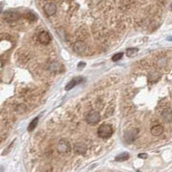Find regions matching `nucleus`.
<instances>
[{
	"instance_id": "412c9836",
	"label": "nucleus",
	"mask_w": 172,
	"mask_h": 172,
	"mask_svg": "<svg viewBox=\"0 0 172 172\" xmlns=\"http://www.w3.org/2000/svg\"><path fill=\"white\" fill-rule=\"evenodd\" d=\"M167 40H168V41H172V36H169V37L167 38Z\"/></svg>"
},
{
	"instance_id": "39448f33",
	"label": "nucleus",
	"mask_w": 172,
	"mask_h": 172,
	"mask_svg": "<svg viewBox=\"0 0 172 172\" xmlns=\"http://www.w3.org/2000/svg\"><path fill=\"white\" fill-rule=\"evenodd\" d=\"M44 10L45 14L48 17H51V16H53V15L56 14V6L53 3H49V4H47L44 6Z\"/></svg>"
},
{
	"instance_id": "423d86ee",
	"label": "nucleus",
	"mask_w": 172,
	"mask_h": 172,
	"mask_svg": "<svg viewBox=\"0 0 172 172\" xmlns=\"http://www.w3.org/2000/svg\"><path fill=\"white\" fill-rule=\"evenodd\" d=\"M137 135H138V132L136 130L127 131L124 133V139L128 143H133L137 139Z\"/></svg>"
},
{
	"instance_id": "4be33fe9",
	"label": "nucleus",
	"mask_w": 172,
	"mask_h": 172,
	"mask_svg": "<svg viewBox=\"0 0 172 172\" xmlns=\"http://www.w3.org/2000/svg\"><path fill=\"white\" fill-rule=\"evenodd\" d=\"M170 9H171V10H172V4H171V5H170Z\"/></svg>"
},
{
	"instance_id": "0eeeda50",
	"label": "nucleus",
	"mask_w": 172,
	"mask_h": 172,
	"mask_svg": "<svg viewBox=\"0 0 172 172\" xmlns=\"http://www.w3.org/2000/svg\"><path fill=\"white\" fill-rule=\"evenodd\" d=\"M5 18L8 22H13L20 18V14L17 11H7L5 14Z\"/></svg>"
},
{
	"instance_id": "dca6fc26",
	"label": "nucleus",
	"mask_w": 172,
	"mask_h": 172,
	"mask_svg": "<svg viewBox=\"0 0 172 172\" xmlns=\"http://www.w3.org/2000/svg\"><path fill=\"white\" fill-rule=\"evenodd\" d=\"M139 52V50L137 48H130L126 50V56L128 57H134Z\"/></svg>"
},
{
	"instance_id": "1a4fd4ad",
	"label": "nucleus",
	"mask_w": 172,
	"mask_h": 172,
	"mask_svg": "<svg viewBox=\"0 0 172 172\" xmlns=\"http://www.w3.org/2000/svg\"><path fill=\"white\" fill-rule=\"evenodd\" d=\"M85 49H86V46L84 44V42H82V41H76L73 47L74 51L77 54L83 53L85 51Z\"/></svg>"
},
{
	"instance_id": "9d476101",
	"label": "nucleus",
	"mask_w": 172,
	"mask_h": 172,
	"mask_svg": "<svg viewBox=\"0 0 172 172\" xmlns=\"http://www.w3.org/2000/svg\"><path fill=\"white\" fill-rule=\"evenodd\" d=\"M151 134L153 136H160L163 133V127L162 125H160V124L154 125L151 129Z\"/></svg>"
},
{
	"instance_id": "6ab92c4d",
	"label": "nucleus",
	"mask_w": 172,
	"mask_h": 172,
	"mask_svg": "<svg viewBox=\"0 0 172 172\" xmlns=\"http://www.w3.org/2000/svg\"><path fill=\"white\" fill-rule=\"evenodd\" d=\"M139 158L145 159V158L148 157V155H147L146 153H140V154H139Z\"/></svg>"
},
{
	"instance_id": "a211bd4d",
	"label": "nucleus",
	"mask_w": 172,
	"mask_h": 172,
	"mask_svg": "<svg viewBox=\"0 0 172 172\" xmlns=\"http://www.w3.org/2000/svg\"><path fill=\"white\" fill-rule=\"evenodd\" d=\"M27 18L29 20V21H32V22H34V21H35L36 19H37V17H36V16L34 14V13H32V12H29L28 14H27Z\"/></svg>"
},
{
	"instance_id": "f03ea898",
	"label": "nucleus",
	"mask_w": 172,
	"mask_h": 172,
	"mask_svg": "<svg viewBox=\"0 0 172 172\" xmlns=\"http://www.w3.org/2000/svg\"><path fill=\"white\" fill-rule=\"evenodd\" d=\"M100 119V115L97 111H91L86 116V121L89 124H96Z\"/></svg>"
},
{
	"instance_id": "7ed1b4c3",
	"label": "nucleus",
	"mask_w": 172,
	"mask_h": 172,
	"mask_svg": "<svg viewBox=\"0 0 172 172\" xmlns=\"http://www.w3.org/2000/svg\"><path fill=\"white\" fill-rule=\"evenodd\" d=\"M57 150L61 154H68L71 150L70 144L65 139H61L57 145Z\"/></svg>"
},
{
	"instance_id": "2eb2a0df",
	"label": "nucleus",
	"mask_w": 172,
	"mask_h": 172,
	"mask_svg": "<svg viewBox=\"0 0 172 172\" xmlns=\"http://www.w3.org/2000/svg\"><path fill=\"white\" fill-rule=\"evenodd\" d=\"M38 121H39V118L38 117H36V118H35L30 123H29V126H28V131L29 132H32L34 129L36 127V125H37V124H38Z\"/></svg>"
},
{
	"instance_id": "ddd939ff",
	"label": "nucleus",
	"mask_w": 172,
	"mask_h": 172,
	"mask_svg": "<svg viewBox=\"0 0 172 172\" xmlns=\"http://www.w3.org/2000/svg\"><path fill=\"white\" fill-rule=\"evenodd\" d=\"M74 150L76 152H78L80 154V153L83 154L86 152V151H87V147H86V145L82 143H78L74 145Z\"/></svg>"
},
{
	"instance_id": "f257e3e1",
	"label": "nucleus",
	"mask_w": 172,
	"mask_h": 172,
	"mask_svg": "<svg viewBox=\"0 0 172 172\" xmlns=\"http://www.w3.org/2000/svg\"><path fill=\"white\" fill-rule=\"evenodd\" d=\"M113 133V129L110 124H101L99 128H98V131H97V134L100 138L106 139H109Z\"/></svg>"
},
{
	"instance_id": "9b49d317",
	"label": "nucleus",
	"mask_w": 172,
	"mask_h": 172,
	"mask_svg": "<svg viewBox=\"0 0 172 172\" xmlns=\"http://www.w3.org/2000/svg\"><path fill=\"white\" fill-rule=\"evenodd\" d=\"M80 81H81V79H80V78H74V79H73L72 80H70V81L67 84L66 88H65V90H66V91L71 90L72 88H74L75 87L76 85H78Z\"/></svg>"
},
{
	"instance_id": "f8f14e48",
	"label": "nucleus",
	"mask_w": 172,
	"mask_h": 172,
	"mask_svg": "<svg viewBox=\"0 0 172 172\" xmlns=\"http://www.w3.org/2000/svg\"><path fill=\"white\" fill-rule=\"evenodd\" d=\"M49 68H50V72H52V73H58V72L61 71L62 66H61V64H60L59 62H53V63H51V64L50 65Z\"/></svg>"
},
{
	"instance_id": "4468645a",
	"label": "nucleus",
	"mask_w": 172,
	"mask_h": 172,
	"mask_svg": "<svg viewBox=\"0 0 172 172\" xmlns=\"http://www.w3.org/2000/svg\"><path fill=\"white\" fill-rule=\"evenodd\" d=\"M129 157H130V155H129V153L123 152V153L118 154L115 157V161H117V162H123V161H126L127 159H129Z\"/></svg>"
},
{
	"instance_id": "20e7f679",
	"label": "nucleus",
	"mask_w": 172,
	"mask_h": 172,
	"mask_svg": "<svg viewBox=\"0 0 172 172\" xmlns=\"http://www.w3.org/2000/svg\"><path fill=\"white\" fill-rule=\"evenodd\" d=\"M38 40L41 44L48 45L51 41V38H50V34L47 31H41V32H40V34L38 35Z\"/></svg>"
},
{
	"instance_id": "aec40b11",
	"label": "nucleus",
	"mask_w": 172,
	"mask_h": 172,
	"mask_svg": "<svg viewBox=\"0 0 172 172\" xmlns=\"http://www.w3.org/2000/svg\"><path fill=\"white\" fill-rule=\"evenodd\" d=\"M3 11V4H0V13L2 12Z\"/></svg>"
},
{
	"instance_id": "6e6552de",
	"label": "nucleus",
	"mask_w": 172,
	"mask_h": 172,
	"mask_svg": "<svg viewBox=\"0 0 172 172\" xmlns=\"http://www.w3.org/2000/svg\"><path fill=\"white\" fill-rule=\"evenodd\" d=\"M162 118L167 123L172 122V110L170 108L164 109L162 112Z\"/></svg>"
},
{
	"instance_id": "f3484780",
	"label": "nucleus",
	"mask_w": 172,
	"mask_h": 172,
	"mask_svg": "<svg viewBox=\"0 0 172 172\" xmlns=\"http://www.w3.org/2000/svg\"><path fill=\"white\" fill-rule=\"evenodd\" d=\"M123 53H117V54H115L113 56H112V61L113 62H118V61H119V60H121V58L123 57Z\"/></svg>"
}]
</instances>
